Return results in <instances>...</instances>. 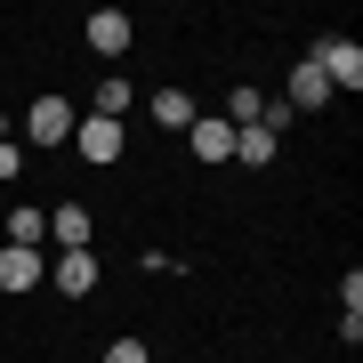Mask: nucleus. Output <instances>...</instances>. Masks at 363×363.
Returning <instances> with one entry per match:
<instances>
[{
  "label": "nucleus",
  "instance_id": "nucleus-1",
  "mask_svg": "<svg viewBox=\"0 0 363 363\" xmlns=\"http://www.w3.org/2000/svg\"><path fill=\"white\" fill-rule=\"evenodd\" d=\"M73 121H81V105L49 89V97H33V113H25V138H33V145H73Z\"/></svg>",
  "mask_w": 363,
  "mask_h": 363
},
{
  "label": "nucleus",
  "instance_id": "nucleus-2",
  "mask_svg": "<svg viewBox=\"0 0 363 363\" xmlns=\"http://www.w3.org/2000/svg\"><path fill=\"white\" fill-rule=\"evenodd\" d=\"M121 145H130V138H121V121H97V113L73 121V154H81V162L105 169V162H121Z\"/></svg>",
  "mask_w": 363,
  "mask_h": 363
},
{
  "label": "nucleus",
  "instance_id": "nucleus-3",
  "mask_svg": "<svg viewBox=\"0 0 363 363\" xmlns=\"http://www.w3.org/2000/svg\"><path fill=\"white\" fill-rule=\"evenodd\" d=\"M315 65H323L331 97L339 89H363V49H355V40H315Z\"/></svg>",
  "mask_w": 363,
  "mask_h": 363
},
{
  "label": "nucleus",
  "instance_id": "nucleus-4",
  "mask_svg": "<svg viewBox=\"0 0 363 363\" xmlns=\"http://www.w3.org/2000/svg\"><path fill=\"white\" fill-rule=\"evenodd\" d=\"M105 283L97 274V250H57V267H49V291H65V298H89Z\"/></svg>",
  "mask_w": 363,
  "mask_h": 363
},
{
  "label": "nucleus",
  "instance_id": "nucleus-5",
  "mask_svg": "<svg viewBox=\"0 0 363 363\" xmlns=\"http://www.w3.org/2000/svg\"><path fill=\"white\" fill-rule=\"evenodd\" d=\"M283 105H291V113H323V105H331V81H323V65H315V57H298V65H291Z\"/></svg>",
  "mask_w": 363,
  "mask_h": 363
},
{
  "label": "nucleus",
  "instance_id": "nucleus-6",
  "mask_svg": "<svg viewBox=\"0 0 363 363\" xmlns=\"http://www.w3.org/2000/svg\"><path fill=\"white\" fill-rule=\"evenodd\" d=\"M40 283H49V259H40V250H9V242H0V291L25 298V291H40Z\"/></svg>",
  "mask_w": 363,
  "mask_h": 363
},
{
  "label": "nucleus",
  "instance_id": "nucleus-7",
  "mask_svg": "<svg viewBox=\"0 0 363 363\" xmlns=\"http://www.w3.org/2000/svg\"><path fill=\"white\" fill-rule=\"evenodd\" d=\"M186 154L194 162H234V130L218 113H194V130H186Z\"/></svg>",
  "mask_w": 363,
  "mask_h": 363
},
{
  "label": "nucleus",
  "instance_id": "nucleus-8",
  "mask_svg": "<svg viewBox=\"0 0 363 363\" xmlns=\"http://www.w3.org/2000/svg\"><path fill=\"white\" fill-rule=\"evenodd\" d=\"M130 105H138V81H121V73H105L89 89V113L97 121H130Z\"/></svg>",
  "mask_w": 363,
  "mask_h": 363
},
{
  "label": "nucleus",
  "instance_id": "nucleus-9",
  "mask_svg": "<svg viewBox=\"0 0 363 363\" xmlns=\"http://www.w3.org/2000/svg\"><path fill=\"white\" fill-rule=\"evenodd\" d=\"M9 250H49V210L16 202V210H9Z\"/></svg>",
  "mask_w": 363,
  "mask_h": 363
},
{
  "label": "nucleus",
  "instance_id": "nucleus-10",
  "mask_svg": "<svg viewBox=\"0 0 363 363\" xmlns=\"http://www.w3.org/2000/svg\"><path fill=\"white\" fill-rule=\"evenodd\" d=\"M49 242L57 250H89V210H81V202H57L49 210Z\"/></svg>",
  "mask_w": 363,
  "mask_h": 363
},
{
  "label": "nucleus",
  "instance_id": "nucleus-11",
  "mask_svg": "<svg viewBox=\"0 0 363 363\" xmlns=\"http://www.w3.org/2000/svg\"><path fill=\"white\" fill-rule=\"evenodd\" d=\"M89 49L97 57H121V49H130V16H121V9H89Z\"/></svg>",
  "mask_w": 363,
  "mask_h": 363
},
{
  "label": "nucleus",
  "instance_id": "nucleus-12",
  "mask_svg": "<svg viewBox=\"0 0 363 363\" xmlns=\"http://www.w3.org/2000/svg\"><path fill=\"white\" fill-rule=\"evenodd\" d=\"M145 105H154V121H162V130H178V138L194 130V113H202V105L186 97V89H154V97H145Z\"/></svg>",
  "mask_w": 363,
  "mask_h": 363
},
{
  "label": "nucleus",
  "instance_id": "nucleus-13",
  "mask_svg": "<svg viewBox=\"0 0 363 363\" xmlns=\"http://www.w3.org/2000/svg\"><path fill=\"white\" fill-rule=\"evenodd\" d=\"M234 162H250V169H267V162H283V138H274L267 121H259V130H234Z\"/></svg>",
  "mask_w": 363,
  "mask_h": 363
},
{
  "label": "nucleus",
  "instance_id": "nucleus-14",
  "mask_svg": "<svg viewBox=\"0 0 363 363\" xmlns=\"http://www.w3.org/2000/svg\"><path fill=\"white\" fill-rule=\"evenodd\" d=\"M226 130H259V121H267V89H226Z\"/></svg>",
  "mask_w": 363,
  "mask_h": 363
},
{
  "label": "nucleus",
  "instance_id": "nucleus-15",
  "mask_svg": "<svg viewBox=\"0 0 363 363\" xmlns=\"http://www.w3.org/2000/svg\"><path fill=\"white\" fill-rule=\"evenodd\" d=\"M97 363H154V347H145V339H113Z\"/></svg>",
  "mask_w": 363,
  "mask_h": 363
},
{
  "label": "nucleus",
  "instance_id": "nucleus-16",
  "mask_svg": "<svg viewBox=\"0 0 363 363\" xmlns=\"http://www.w3.org/2000/svg\"><path fill=\"white\" fill-rule=\"evenodd\" d=\"M9 178H25V145H16V138H0V186H9Z\"/></svg>",
  "mask_w": 363,
  "mask_h": 363
},
{
  "label": "nucleus",
  "instance_id": "nucleus-17",
  "mask_svg": "<svg viewBox=\"0 0 363 363\" xmlns=\"http://www.w3.org/2000/svg\"><path fill=\"white\" fill-rule=\"evenodd\" d=\"M0 138H9V113H0Z\"/></svg>",
  "mask_w": 363,
  "mask_h": 363
}]
</instances>
